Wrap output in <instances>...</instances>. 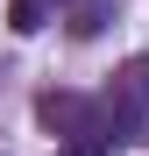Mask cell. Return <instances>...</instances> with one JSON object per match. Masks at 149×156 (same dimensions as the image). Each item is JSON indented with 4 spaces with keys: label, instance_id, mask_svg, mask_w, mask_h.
Here are the masks:
<instances>
[{
    "label": "cell",
    "instance_id": "obj_4",
    "mask_svg": "<svg viewBox=\"0 0 149 156\" xmlns=\"http://www.w3.org/2000/svg\"><path fill=\"white\" fill-rule=\"evenodd\" d=\"M114 149V135H85V142H71V149H57V156H107Z\"/></svg>",
    "mask_w": 149,
    "mask_h": 156
},
{
    "label": "cell",
    "instance_id": "obj_2",
    "mask_svg": "<svg viewBox=\"0 0 149 156\" xmlns=\"http://www.w3.org/2000/svg\"><path fill=\"white\" fill-rule=\"evenodd\" d=\"M36 114H43V128H50L64 149L85 142V135H107V128H99V114H92V99H78V92H43Z\"/></svg>",
    "mask_w": 149,
    "mask_h": 156
},
{
    "label": "cell",
    "instance_id": "obj_1",
    "mask_svg": "<svg viewBox=\"0 0 149 156\" xmlns=\"http://www.w3.org/2000/svg\"><path fill=\"white\" fill-rule=\"evenodd\" d=\"M149 121V57H128L107 85V135L114 142H135Z\"/></svg>",
    "mask_w": 149,
    "mask_h": 156
},
{
    "label": "cell",
    "instance_id": "obj_3",
    "mask_svg": "<svg viewBox=\"0 0 149 156\" xmlns=\"http://www.w3.org/2000/svg\"><path fill=\"white\" fill-rule=\"evenodd\" d=\"M7 29L14 36H36L43 29V0H14V7H7Z\"/></svg>",
    "mask_w": 149,
    "mask_h": 156
}]
</instances>
